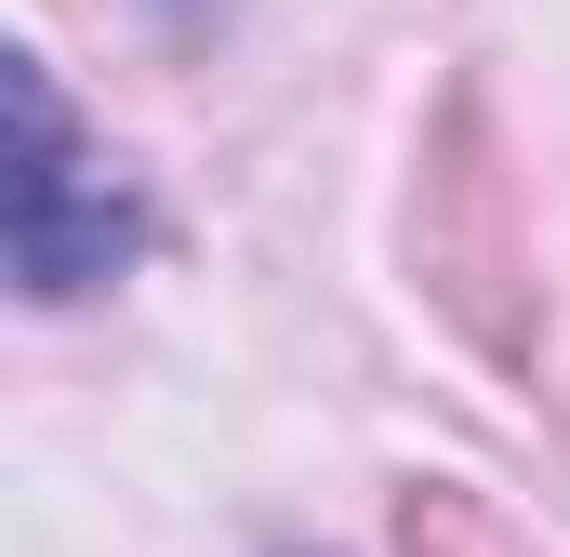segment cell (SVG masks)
<instances>
[{
  "label": "cell",
  "mask_w": 570,
  "mask_h": 557,
  "mask_svg": "<svg viewBox=\"0 0 570 557\" xmlns=\"http://www.w3.org/2000/svg\"><path fill=\"white\" fill-rule=\"evenodd\" d=\"M399 545H412V557H518V545H504V518H491V505H464V491H412Z\"/></svg>",
  "instance_id": "2"
},
{
  "label": "cell",
  "mask_w": 570,
  "mask_h": 557,
  "mask_svg": "<svg viewBox=\"0 0 570 557\" xmlns=\"http://www.w3.org/2000/svg\"><path fill=\"white\" fill-rule=\"evenodd\" d=\"M13 278L40 292V305H67V292H94V278L134 266L146 213L134 186H107L94 173V146L67 134V107H53V80H40V53H13Z\"/></svg>",
  "instance_id": "1"
}]
</instances>
